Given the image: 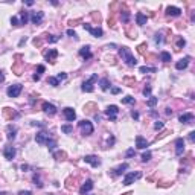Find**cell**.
I'll use <instances>...</instances> for the list:
<instances>
[{"label":"cell","mask_w":195,"mask_h":195,"mask_svg":"<svg viewBox=\"0 0 195 195\" xmlns=\"http://www.w3.org/2000/svg\"><path fill=\"white\" fill-rule=\"evenodd\" d=\"M119 55L122 57V59L125 61V64L128 67H134L137 64V59L134 58V55H133V52L130 50V49L127 47V46H123V47H121L119 49Z\"/></svg>","instance_id":"cell-1"},{"label":"cell","mask_w":195,"mask_h":195,"mask_svg":"<svg viewBox=\"0 0 195 195\" xmlns=\"http://www.w3.org/2000/svg\"><path fill=\"white\" fill-rule=\"evenodd\" d=\"M78 125L81 128V131H82L84 136H90V134H93V125H91V122L90 121H79L78 122Z\"/></svg>","instance_id":"cell-2"},{"label":"cell","mask_w":195,"mask_h":195,"mask_svg":"<svg viewBox=\"0 0 195 195\" xmlns=\"http://www.w3.org/2000/svg\"><path fill=\"white\" fill-rule=\"evenodd\" d=\"M96 79H97V75L95 73V75H91V78L90 79H87V81H84L82 82V91H85V93H91L93 91V84L96 82Z\"/></svg>","instance_id":"cell-3"},{"label":"cell","mask_w":195,"mask_h":195,"mask_svg":"<svg viewBox=\"0 0 195 195\" xmlns=\"http://www.w3.org/2000/svg\"><path fill=\"white\" fill-rule=\"evenodd\" d=\"M21 90H23V85H21V84H12V85H9V87H8L6 93H8L9 97H17L21 93Z\"/></svg>","instance_id":"cell-4"},{"label":"cell","mask_w":195,"mask_h":195,"mask_svg":"<svg viewBox=\"0 0 195 195\" xmlns=\"http://www.w3.org/2000/svg\"><path fill=\"white\" fill-rule=\"evenodd\" d=\"M105 115L108 116V119H110V121H116V119H117V115H119L117 105H108L107 110H105Z\"/></svg>","instance_id":"cell-5"},{"label":"cell","mask_w":195,"mask_h":195,"mask_svg":"<svg viewBox=\"0 0 195 195\" xmlns=\"http://www.w3.org/2000/svg\"><path fill=\"white\" fill-rule=\"evenodd\" d=\"M140 172H128V174L123 177V185L125 186H130L131 183H134V180H137V178H140Z\"/></svg>","instance_id":"cell-6"},{"label":"cell","mask_w":195,"mask_h":195,"mask_svg":"<svg viewBox=\"0 0 195 195\" xmlns=\"http://www.w3.org/2000/svg\"><path fill=\"white\" fill-rule=\"evenodd\" d=\"M43 18H44V12H41V11H34V12H31V21L34 25H41Z\"/></svg>","instance_id":"cell-7"},{"label":"cell","mask_w":195,"mask_h":195,"mask_svg":"<svg viewBox=\"0 0 195 195\" xmlns=\"http://www.w3.org/2000/svg\"><path fill=\"white\" fill-rule=\"evenodd\" d=\"M41 108H43V111H44V113H47L49 116L57 115V107L53 105V104H49V102H43Z\"/></svg>","instance_id":"cell-8"},{"label":"cell","mask_w":195,"mask_h":195,"mask_svg":"<svg viewBox=\"0 0 195 195\" xmlns=\"http://www.w3.org/2000/svg\"><path fill=\"white\" fill-rule=\"evenodd\" d=\"M63 113H64V117H66L69 122H73L75 119H76V113H75V110L72 107H66L63 110Z\"/></svg>","instance_id":"cell-9"},{"label":"cell","mask_w":195,"mask_h":195,"mask_svg":"<svg viewBox=\"0 0 195 195\" xmlns=\"http://www.w3.org/2000/svg\"><path fill=\"white\" fill-rule=\"evenodd\" d=\"M49 139H50V137H49V134L46 131H40V133L35 134V140H37V143H38V145H46V142Z\"/></svg>","instance_id":"cell-10"},{"label":"cell","mask_w":195,"mask_h":195,"mask_svg":"<svg viewBox=\"0 0 195 195\" xmlns=\"http://www.w3.org/2000/svg\"><path fill=\"white\" fill-rule=\"evenodd\" d=\"M3 155H5V159H6V160H12L15 157V148H14V146H11V145L5 146V148H3Z\"/></svg>","instance_id":"cell-11"},{"label":"cell","mask_w":195,"mask_h":195,"mask_svg":"<svg viewBox=\"0 0 195 195\" xmlns=\"http://www.w3.org/2000/svg\"><path fill=\"white\" fill-rule=\"evenodd\" d=\"M82 26H84V29H85V31H89L93 37H102V34H104L101 28H91V26H90L89 23H84Z\"/></svg>","instance_id":"cell-12"},{"label":"cell","mask_w":195,"mask_h":195,"mask_svg":"<svg viewBox=\"0 0 195 195\" xmlns=\"http://www.w3.org/2000/svg\"><path fill=\"white\" fill-rule=\"evenodd\" d=\"M148 146H149V142H148L145 137L136 136V148H139V149H146Z\"/></svg>","instance_id":"cell-13"},{"label":"cell","mask_w":195,"mask_h":195,"mask_svg":"<svg viewBox=\"0 0 195 195\" xmlns=\"http://www.w3.org/2000/svg\"><path fill=\"white\" fill-rule=\"evenodd\" d=\"M183 153H185V139L178 137L175 140V154L177 155H181Z\"/></svg>","instance_id":"cell-14"},{"label":"cell","mask_w":195,"mask_h":195,"mask_svg":"<svg viewBox=\"0 0 195 195\" xmlns=\"http://www.w3.org/2000/svg\"><path fill=\"white\" fill-rule=\"evenodd\" d=\"M84 162H85V163H90L91 166H95V168H97L101 165V160H99V157H97V155H85Z\"/></svg>","instance_id":"cell-15"},{"label":"cell","mask_w":195,"mask_h":195,"mask_svg":"<svg viewBox=\"0 0 195 195\" xmlns=\"http://www.w3.org/2000/svg\"><path fill=\"white\" fill-rule=\"evenodd\" d=\"M93 186H95V183L91 181V180H87V181H84V183H82V186H81V189H79L81 195H84V194L90 192L91 189H93Z\"/></svg>","instance_id":"cell-16"},{"label":"cell","mask_w":195,"mask_h":195,"mask_svg":"<svg viewBox=\"0 0 195 195\" xmlns=\"http://www.w3.org/2000/svg\"><path fill=\"white\" fill-rule=\"evenodd\" d=\"M189 61H191V58H189V57L181 58L180 61L175 63V69H177V70H185V69L189 66Z\"/></svg>","instance_id":"cell-17"},{"label":"cell","mask_w":195,"mask_h":195,"mask_svg":"<svg viewBox=\"0 0 195 195\" xmlns=\"http://www.w3.org/2000/svg\"><path fill=\"white\" fill-rule=\"evenodd\" d=\"M181 14V9L177 6H168L166 8V15H171V17H178Z\"/></svg>","instance_id":"cell-18"},{"label":"cell","mask_w":195,"mask_h":195,"mask_svg":"<svg viewBox=\"0 0 195 195\" xmlns=\"http://www.w3.org/2000/svg\"><path fill=\"white\" fill-rule=\"evenodd\" d=\"M79 55L82 57L84 59H90L91 57V50H90V46H84V47H81L79 49Z\"/></svg>","instance_id":"cell-19"},{"label":"cell","mask_w":195,"mask_h":195,"mask_svg":"<svg viewBox=\"0 0 195 195\" xmlns=\"http://www.w3.org/2000/svg\"><path fill=\"white\" fill-rule=\"evenodd\" d=\"M127 169H128V163H122L121 166H117V168H115V169H113V171H111V174L117 177V175H122V174H123V172H125Z\"/></svg>","instance_id":"cell-20"},{"label":"cell","mask_w":195,"mask_h":195,"mask_svg":"<svg viewBox=\"0 0 195 195\" xmlns=\"http://www.w3.org/2000/svg\"><path fill=\"white\" fill-rule=\"evenodd\" d=\"M178 121H180L181 123H191L194 121V115H192V113H185V115H180Z\"/></svg>","instance_id":"cell-21"},{"label":"cell","mask_w":195,"mask_h":195,"mask_svg":"<svg viewBox=\"0 0 195 195\" xmlns=\"http://www.w3.org/2000/svg\"><path fill=\"white\" fill-rule=\"evenodd\" d=\"M146 21H148V18H146V15H145L143 12H137V14H136V23H137L139 26L146 25Z\"/></svg>","instance_id":"cell-22"},{"label":"cell","mask_w":195,"mask_h":195,"mask_svg":"<svg viewBox=\"0 0 195 195\" xmlns=\"http://www.w3.org/2000/svg\"><path fill=\"white\" fill-rule=\"evenodd\" d=\"M57 57H58V50H57V49H50L49 53H46V59H47V61H50V63H55L53 59H55Z\"/></svg>","instance_id":"cell-23"},{"label":"cell","mask_w":195,"mask_h":195,"mask_svg":"<svg viewBox=\"0 0 195 195\" xmlns=\"http://www.w3.org/2000/svg\"><path fill=\"white\" fill-rule=\"evenodd\" d=\"M29 20V12L28 11H21L20 12V25H26Z\"/></svg>","instance_id":"cell-24"},{"label":"cell","mask_w":195,"mask_h":195,"mask_svg":"<svg viewBox=\"0 0 195 195\" xmlns=\"http://www.w3.org/2000/svg\"><path fill=\"white\" fill-rule=\"evenodd\" d=\"M160 59H162L163 63H169L171 59H172V57H171V53H169V52L162 50V52H160Z\"/></svg>","instance_id":"cell-25"},{"label":"cell","mask_w":195,"mask_h":195,"mask_svg":"<svg viewBox=\"0 0 195 195\" xmlns=\"http://www.w3.org/2000/svg\"><path fill=\"white\" fill-rule=\"evenodd\" d=\"M15 134H17V128L12 127V125H9L8 127V140L15 139Z\"/></svg>","instance_id":"cell-26"},{"label":"cell","mask_w":195,"mask_h":195,"mask_svg":"<svg viewBox=\"0 0 195 195\" xmlns=\"http://www.w3.org/2000/svg\"><path fill=\"white\" fill-rule=\"evenodd\" d=\"M99 84H101V89L104 90V91L108 90V87H110V81H108L107 78H102V79L99 81Z\"/></svg>","instance_id":"cell-27"},{"label":"cell","mask_w":195,"mask_h":195,"mask_svg":"<svg viewBox=\"0 0 195 195\" xmlns=\"http://www.w3.org/2000/svg\"><path fill=\"white\" fill-rule=\"evenodd\" d=\"M47 84H50L52 87H58V85H59V81L57 79V76H49V78H47Z\"/></svg>","instance_id":"cell-28"},{"label":"cell","mask_w":195,"mask_h":195,"mask_svg":"<svg viewBox=\"0 0 195 195\" xmlns=\"http://www.w3.org/2000/svg\"><path fill=\"white\" fill-rule=\"evenodd\" d=\"M159 102V97H155V96H149V99H148V102H146V105L148 107H155V104Z\"/></svg>","instance_id":"cell-29"},{"label":"cell","mask_w":195,"mask_h":195,"mask_svg":"<svg viewBox=\"0 0 195 195\" xmlns=\"http://www.w3.org/2000/svg\"><path fill=\"white\" fill-rule=\"evenodd\" d=\"M61 131L66 133V134H72V133H73V127L69 125V123H66V125H61Z\"/></svg>","instance_id":"cell-30"},{"label":"cell","mask_w":195,"mask_h":195,"mask_svg":"<svg viewBox=\"0 0 195 195\" xmlns=\"http://www.w3.org/2000/svg\"><path fill=\"white\" fill-rule=\"evenodd\" d=\"M46 145H47L49 151H53V149L57 148V140H53V139H49L47 142H46Z\"/></svg>","instance_id":"cell-31"},{"label":"cell","mask_w":195,"mask_h":195,"mask_svg":"<svg viewBox=\"0 0 195 195\" xmlns=\"http://www.w3.org/2000/svg\"><path fill=\"white\" fill-rule=\"evenodd\" d=\"M139 70H140V73H146V72H153V73H155V72H157L155 67H146V66H142Z\"/></svg>","instance_id":"cell-32"},{"label":"cell","mask_w":195,"mask_h":195,"mask_svg":"<svg viewBox=\"0 0 195 195\" xmlns=\"http://www.w3.org/2000/svg\"><path fill=\"white\" fill-rule=\"evenodd\" d=\"M136 102V99H134L133 96H125V97H122V104H134Z\"/></svg>","instance_id":"cell-33"},{"label":"cell","mask_w":195,"mask_h":195,"mask_svg":"<svg viewBox=\"0 0 195 195\" xmlns=\"http://www.w3.org/2000/svg\"><path fill=\"white\" fill-rule=\"evenodd\" d=\"M32 181H34V185H35V186H38V187H43V183H41L40 177L37 175V174H34V177H32Z\"/></svg>","instance_id":"cell-34"},{"label":"cell","mask_w":195,"mask_h":195,"mask_svg":"<svg viewBox=\"0 0 195 195\" xmlns=\"http://www.w3.org/2000/svg\"><path fill=\"white\" fill-rule=\"evenodd\" d=\"M121 17H122V21H123V23H128V20H130V12H128V11H123V12L121 14Z\"/></svg>","instance_id":"cell-35"},{"label":"cell","mask_w":195,"mask_h":195,"mask_svg":"<svg viewBox=\"0 0 195 195\" xmlns=\"http://www.w3.org/2000/svg\"><path fill=\"white\" fill-rule=\"evenodd\" d=\"M149 160H151V153H149V151H146V153L142 154V162L146 163V162H149Z\"/></svg>","instance_id":"cell-36"},{"label":"cell","mask_w":195,"mask_h":195,"mask_svg":"<svg viewBox=\"0 0 195 195\" xmlns=\"http://www.w3.org/2000/svg\"><path fill=\"white\" fill-rule=\"evenodd\" d=\"M58 40H59V37H57V35H49L47 37V41L49 43H57Z\"/></svg>","instance_id":"cell-37"},{"label":"cell","mask_w":195,"mask_h":195,"mask_svg":"<svg viewBox=\"0 0 195 195\" xmlns=\"http://www.w3.org/2000/svg\"><path fill=\"white\" fill-rule=\"evenodd\" d=\"M185 46H186V41L183 40V38H178L177 40V47L178 49H181V47H185Z\"/></svg>","instance_id":"cell-38"},{"label":"cell","mask_w":195,"mask_h":195,"mask_svg":"<svg viewBox=\"0 0 195 195\" xmlns=\"http://www.w3.org/2000/svg\"><path fill=\"white\" fill-rule=\"evenodd\" d=\"M163 125H165V123L162 122V121H157L154 123V130H162V128H163Z\"/></svg>","instance_id":"cell-39"},{"label":"cell","mask_w":195,"mask_h":195,"mask_svg":"<svg viewBox=\"0 0 195 195\" xmlns=\"http://www.w3.org/2000/svg\"><path fill=\"white\" fill-rule=\"evenodd\" d=\"M11 25H12V26H20L18 17H12V18H11Z\"/></svg>","instance_id":"cell-40"},{"label":"cell","mask_w":195,"mask_h":195,"mask_svg":"<svg viewBox=\"0 0 195 195\" xmlns=\"http://www.w3.org/2000/svg\"><path fill=\"white\" fill-rule=\"evenodd\" d=\"M149 95H151V87L148 85V87L143 89V96H145V97H149Z\"/></svg>","instance_id":"cell-41"},{"label":"cell","mask_w":195,"mask_h":195,"mask_svg":"<svg viewBox=\"0 0 195 195\" xmlns=\"http://www.w3.org/2000/svg\"><path fill=\"white\" fill-rule=\"evenodd\" d=\"M66 78H67V73H64V72H61V73L57 75V79H58V81H63V79H66Z\"/></svg>","instance_id":"cell-42"},{"label":"cell","mask_w":195,"mask_h":195,"mask_svg":"<svg viewBox=\"0 0 195 195\" xmlns=\"http://www.w3.org/2000/svg\"><path fill=\"white\" fill-rule=\"evenodd\" d=\"M53 155H55V159H57V160H63L64 157H66V154H64V153H55Z\"/></svg>","instance_id":"cell-43"},{"label":"cell","mask_w":195,"mask_h":195,"mask_svg":"<svg viewBox=\"0 0 195 195\" xmlns=\"http://www.w3.org/2000/svg\"><path fill=\"white\" fill-rule=\"evenodd\" d=\"M44 66H41V64H40V66L38 67H37V72H38V73H37V75H38V76H41V73H44Z\"/></svg>","instance_id":"cell-44"},{"label":"cell","mask_w":195,"mask_h":195,"mask_svg":"<svg viewBox=\"0 0 195 195\" xmlns=\"http://www.w3.org/2000/svg\"><path fill=\"white\" fill-rule=\"evenodd\" d=\"M67 35H69V37H73V38H78L76 32H75L73 29H69V31H67Z\"/></svg>","instance_id":"cell-45"},{"label":"cell","mask_w":195,"mask_h":195,"mask_svg":"<svg viewBox=\"0 0 195 195\" xmlns=\"http://www.w3.org/2000/svg\"><path fill=\"white\" fill-rule=\"evenodd\" d=\"M134 154H136V153H134V149H133V148H130V149L127 151V157H128V159H130V157H133Z\"/></svg>","instance_id":"cell-46"},{"label":"cell","mask_w":195,"mask_h":195,"mask_svg":"<svg viewBox=\"0 0 195 195\" xmlns=\"http://www.w3.org/2000/svg\"><path fill=\"white\" fill-rule=\"evenodd\" d=\"M155 43H162V41H163V38H162V35L160 34H155Z\"/></svg>","instance_id":"cell-47"},{"label":"cell","mask_w":195,"mask_h":195,"mask_svg":"<svg viewBox=\"0 0 195 195\" xmlns=\"http://www.w3.org/2000/svg\"><path fill=\"white\" fill-rule=\"evenodd\" d=\"M189 140H191V142H194V140H195V131L189 133Z\"/></svg>","instance_id":"cell-48"},{"label":"cell","mask_w":195,"mask_h":195,"mask_svg":"<svg viewBox=\"0 0 195 195\" xmlns=\"http://www.w3.org/2000/svg\"><path fill=\"white\" fill-rule=\"evenodd\" d=\"M119 91H121V89H119V87H113V89H111V93H113V95H117Z\"/></svg>","instance_id":"cell-49"},{"label":"cell","mask_w":195,"mask_h":195,"mask_svg":"<svg viewBox=\"0 0 195 195\" xmlns=\"http://www.w3.org/2000/svg\"><path fill=\"white\" fill-rule=\"evenodd\" d=\"M131 117L137 121V119H139V113H137V111H131Z\"/></svg>","instance_id":"cell-50"},{"label":"cell","mask_w":195,"mask_h":195,"mask_svg":"<svg viewBox=\"0 0 195 195\" xmlns=\"http://www.w3.org/2000/svg\"><path fill=\"white\" fill-rule=\"evenodd\" d=\"M18 195H32V192L31 191H21Z\"/></svg>","instance_id":"cell-51"},{"label":"cell","mask_w":195,"mask_h":195,"mask_svg":"<svg viewBox=\"0 0 195 195\" xmlns=\"http://www.w3.org/2000/svg\"><path fill=\"white\" fill-rule=\"evenodd\" d=\"M165 115H166V116H171V115H172V110H171V108H166Z\"/></svg>","instance_id":"cell-52"},{"label":"cell","mask_w":195,"mask_h":195,"mask_svg":"<svg viewBox=\"0 0 195 195\" xmlns=\"http://www.w3.org/2000/svg\"><path fill=\"white\" fill-rule=\"evenodd\" d=\"M32 125H38V127H44V123H41V122H32Z\"/></svg>","instance_id":"cell-53"},{"label":"cell","mask_w":195,"mask_h":195,"mask_svg":"<svg viewBox=\"0 0 195 195\" xmlns=\"http://www.w3.org/2000/svg\"><path fill=\"white\" fill-rule=\"evenodd\" d=\"M5 81V75L2 73V70H0V82H3Z\"/></svg>","instance_id":"cell-54"},{"label":"cell","mask_w":195,"mask_h":195,"mask_svg":"<svg viewBox=\"0 0 195 195\" xmlns=\"http://www.w3.org/2000/svg\"><path fill=\"white\" fill-rule=\"evenodd\" d=\"M113 143H115V137H110L108 139V145H113Z\"/></svg>","instance_id":"cell-55"},{"label":"cell","mask_w":195,"mask_h":195,"mask_svg":"<svg viewBox=\"0 0 195 195\" xmlns=\"http://www.w3.org/2000/svg\"><path fill=\"white\" fill-rule=\"evenodd\" d=\"M32 79H34V81H40V76H38V75H37V73H35V75H34V76H32Z\"/></svg>","instance_id":"cell-56"},{"label":"cell","mask_w":195,"mask_h":195,"mask_svg":"<svg viewBox=\"0 0 195 195\" xmlns=\"http://www.w3.org/2000/svg\"><path fill=\"white\" fill-rule=\"evenodd\" d=\"M26 169H29V166L28 165H21V171H26Z\"/></svg>","instance_id":"cell-57"},{"label":"cell","mask_w":195,"mask_h":195,"mask_svg":"<svg viewBox=\"0 0 195 195\" xmlns=\"http://www.w3.org/2000/svg\"><path fill=\"white\" fill-rule=\"evenodd\" d=\"M26 5H29V6H32V5H34V2H32V0H28V2H26Z\"/></svg>","instance_id":"cell-58"},{"label":"cell","mask_w":195,"mask_h":195,"mask_svg":"<svg viewBox=\"0 0 195 195\" xmlns=\"http://www.w3.org/2000/svg\"><path fill=\"white\" fill-rule=\"evenodd\" d=\"M0 195H5V192H0Z\"/></svg>","instance_id":"cell-59"}]
</instances>
